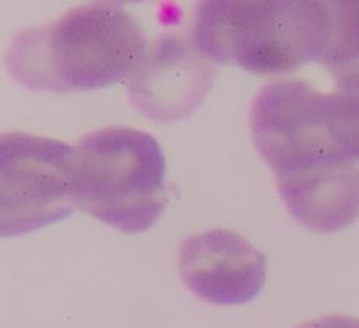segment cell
<instances>
[{
	"label": "cell",
	"mask_w": 359,
	"mask_h": 328,
	"mask_svg": "<svg viewBox=\"0 0 359 328\" xmlns=\"http://www.w3.org/2000/svg\"><path fill=\"white\" fill-rule=\"evenodd\" d=\"M251 132L291 215L316 233L359 217V79L320 92L278 79L257 93Z\"/></svg>",
	"instance_id": "cell-1"
},
{
	"label": "cell",
	"mask_w": 359,
	"mask_h": 328,
	"mask_svg": "<svg viewBox=\"0 0 359 328\" xmlns=\"http://www.w3.org/2000/svg\"><path fill=\"white\" fill-rule=\"evenodd\" d=\"M147 48L144 28L121 5L87 4L22 29L6 50V67L36 92H86L130 76Z\"/></svg>",
	"instance_id": "cell-2"
},
{
	"label": "cell",
	"mask_w": 359,
	"mask_h": 328,
	"mask_svg": "<svg viewBox=\"0 0 359 328\" xmlns=\"http://www.w3.org/2000/svg\"><path fill=\"white\" fill-rule=\"evenodd\" d=\"M328 28V2L209 0L197 6L192 43L209 62L266 76L319 62Z\"/></svg>",
	"instance_id": "cell-3"
},
{
	"label": "cell",
	"mask_w": 359,
	"mask_h": 328,
	"mask_svg": "<svg viewBox=\"0 0 359 328\" xmlns=\"http://www.w3.org/2000/svg\"><path fill=\"white\" fill-rule=\"evenodd\" d=\"M168 201L166 158L152 135L107 128L73 147V205L123 233H143Z\"/></svg>",
	"instance_id": "cell-4"
},
{
	"label": "cell",
	"mask_w": 359,
	"mask_h": 328,
	"mask_svg": "<svg viewBox=\"0 0 359 328\" xmlns=\"http://www.w3.org/2000/svg\"><path fill=\"white\" fill-rule=\"evenodd\" d=\"M73 205V147L64 141L5 133L0 139V233L28 234L65 219Z\"/></svg>",
	"instance_id": "cell-5"
},
{
	"label": "cell",
	"mask_w": 359,
	"mask_h": 328,
	"mask_svg": "<svg viewBox=\"0 0 359 328\" xmlns=\"http://www.w3.org/2000/svg\"><path fill=\"white\" fill-rule=\"evenodd\" d=\"M215 70L192 41L164 34L149 46L129 76V96L135 107L154 121L188 118L211 90Z\"/></svg>",
	"instance_id": "cell-6"
},
{
	"label": "cell",
	"mask_w": 359,
	"mask_h": 328,
	"mask_svg": "<svg viewBox=\"0 0 359 328\" xmlns=\"http://www.w3.org/2000/svg\"><path fill=\"white\" fill-rule=\"evenodd\" d=\"M178 270L189 292L217 305H242L265 287L266 257L241 234L211 229L186 238Z\"/></svg>",
	"instance_id": "cell-7"
},
{
	"label": "cell",
	"mask_w": 359,
	"mask_h": 328,
	"mask_svg": "<svg viewBox=\"0 0 359 328\" xmlns=\"http://www.w3.org/2000/svg\"><path fill=\"white\" fill-rule=\"evenodd\" d=\"M328 14V42L319 64L336 84L359 79V0H330Z\"/></svg>",
	"instance_id": "cell-8"
},
{
	"label": "cell",
	"mask_w": 359,
	"mask_h": 328,
	"mask_svg": "<svg viewBox=\"0 0 359 328\" xmlns=\"http://www.w3.org/2000/svg\"><path fill=\"white\" fill-rule=\"evenodd\" d=\"M297 328H359V319L341 315L311 319Z\"/></svg>",
	"instance_id": "cell-9"
}]
</instances>
